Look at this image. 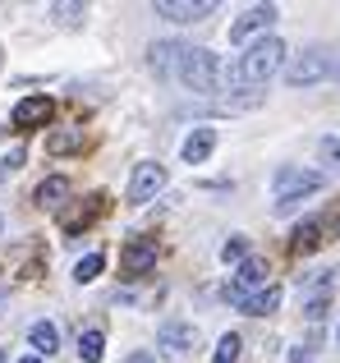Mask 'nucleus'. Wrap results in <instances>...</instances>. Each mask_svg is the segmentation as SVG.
<instances>
[{
	"instance_id": "15",
	"label": "nucleus",
	"mask_w": 340,
	"mask_h": 363,
	"mask_svg": "<svg viewBox=\"0 0 340 363\" xmlns=\"http://www.w3.org/2000/svg\"><path fill=\"white\" fill-rule=\"evenodd\" d=\"M33 198H37V207H60L64 198H69V179H64V175H51V179H42Z\"/></svg>"
},
{
	"instance_id": "12",
	"label": "nucleus",
	"mask_w": 340,
	"mask_h": 363,
	"mask_svg": "<svg viewBox=\"0 0 340 363\" xmlns=\"http://www.w3.org/2000/svg\"><path fill=\"white\" fill-rule=\"evenodd\" d=\"M267 276H271V267H267V257H244L239 262V272H234V290L249 299V290H267Z\"/></svg>"
},
{
	"instance_id": "20",
	"label": "nucleus",
	"mask_w": 340,
	"mask_h": 363,
	"mask_svg": "<svg viewBox=\"0 0 340 363\" xmlns=\"http://www.w3.org/2000/svg\"><path fill=\"white\" fill-rule=\"evenodd\" d=\"M101 267H106V257H101V253H88V257H79V267H74V281H79V285L97 281V276H101Z\"/></svg>"
},
{
	"instance_id": "2",
	"label": "nucleus",
	"mask_w": 340,
	"mask_h": 363,
	"mask_svg": "<svg viewBox=\"0 0 340 363\" xmlns=\"http://www.w3.org/2000/svg\"><path fill=\"white\" fill-rule=\"evenodd\" d=\"M175 69H179V83H184L188 92H221L225 88V65H221V55H212L207 46H184Z\"/></svg>"
},
{
	"instance_id": "3",
	"label": "nucleus",
	"mask_w": 340,
	"mask_h": 363,
	"mask_svg": "<svg viewBox=\"0 0 340 363\" xmlns=\"http://www.w3.org/2000/svg\"><path fill=\"white\" fill-rule=\"evenodd\" d=\"M322 184H327V179L317 175V170H304V166H280L276 175H271V194H276L280 212H290L304 194H317Z\"/></svg>"
},
{
	"instance_id": "30",
	"label": "nucleus",
	"mask_w": 340,
	"mask_h": 363,
	"mask_svg": "<svg viewBox=\"0 0 340 363\" xmlns=\"http://www.w3.org/2000/svg\"><path fill=\"white\" fill-rule=\"evenodd\" d=\"M0 359H5V354H0Z\"/></svg>"
},
{
	"instance_id": "16",
	"label": "nucleus",
	"mask_w": 340,
	"mask_h": 363,
	"mask_svg": "<svg viewBox=\"0 0 340 363\" xmlns=\"http://www.w3.org/2000/svg\"><path fill=\"white\" fill-rule=\"evenodd\" d=\"M28 340H33L37 354H55V350H60V331H55V322H33V327H28Z\"/></svg>"
},
{
	"instance_id": "25",
	"label": "nucleus",
	"mask_w": 340,
	"mask_h": 363,
	"mask_svg": "<svg viewBox=\"0 0 340 363\" xmlns=\"http://www.w3.org/2000/svg\"><path fill=\"white\" fill-rule=\"evenodd\" d=\"M317 157L332 161V166H340V138H322V143H317Z\"/></svg>"
},
{
	"instance_id": "7",
	"label": "nucleus",
	"mask_w": 340,
	"mask_h": 363,
	"mask_svg": "<svg viewBox=\"0 0 340 363\" xmlns=\"http://www.w3.org/2000/svg\"><path fill=\"white\" fill-rule=\"evenodd\" d=\"M157 345L170 350V354H188V350H198V327L193 322H162L157 327Z\"/></svg>"
},
{
	"instance_id": "29",
	"label": "nucleus",
	"mask_w": 340,
	"mask_h": 363,
	"mask_svg": "<svg viewBox=\"0 0 340 363\" xmlns=\"http://www.w3.org/2000/svg\"><path fill=\"white\" fill-rule=\"evenodd\" d=\"M0 230H5V221H0Z\"/></svg>"
},
{
	"instance_id": "28",
	"label": "nucleus",
	"mask_w": 340,
	"mask_h": 363,
	"mask_svg": "<svg viewBox=\"0 0 340 363\" xmlns=\"http://www.w3.org/2000/svg\"><path fill=\"white\" fill-rule=\"evenodd\" d=\"M0 303H5V294H0Z\"/></svg>"
},
{
	"instance_id": "21",
	"label": "nucleus",
	"mask_w": 340,
	"mask_h": 363,
	"mask_svg": "<svg viewBox=\"0 0 340 363\" xmlns=\"http://www.w3.org/2000/svg\"><path fill=\"white\" fill-rule=\"evenodd\" d=\"M179 55H184V46H179V42H157V46H152V65H157V69L179 65Z\"/></svg>"
},
{
	"instance_id": "8",
	"label": "nucleus",
	"mask_w": 340,
	"mask_h": 363,
	"mask_svg": "<svg viewBox=\"0 0 340 363\" xmlns=\"http://www.w3.org/2000/svg\"><path fill=\"white\" fill-rule=\"evenodd\" d=\"M271 23H276V5H253L244 18H234V23H230V42L239 46V42H249L253 33H267Z\"/></svg>"
},
{
	"instance_id": "24",
	"label": "nucleus",
	"mask_w": 340,
	"mask_h": 363,
	"mask_svg": "<svg viewBox=\"0 0 340 363\" xmlns=\"http://www.w3.org/2000/svg\"><path fill=\"white\" fill-rule=\"evenodd\" d=\"M51 14L60 18V23H69V28H79L83 23V14H88V9L83 5H51Z\"/></svg>"
},
{
	"instance_id": "23",
	"label": "nucleus",
	"mask_w": 340,
	"mask_h": 363,
	"mask_svg": "<svg viewBox=\"0 0 340 363\" xmlns=\"http://www.w3.org/2000/svg\"><path fill=\"white\" fill-rule=\"evenodd\" d=\"M244 253H249V240H244V235H230V240L221 244V257H225V262H244Z\"/></svg>"
},
{
	"instance_id": "10",
	"label": "nucleus",
	"mask_w": 340,
	"mask_h": 363,
	"mask_svg": "<svg viewBox=\"0 0 340 363\" xmlns=\"http://www.w3.org/2000/svg\"><path fill=\"white\" fill-rule=\"evenodd\" d=\"M51 116H55V101L51 97H23L9 120H14V129H42Z\"/></svg>"
},
{
	"instance_id": "1",
	"label": "nucleus",
	"mask_w": 340,
	"mask_h": 363,
	"mask_svg": "<svg viewBox=\"0 0 340 363\" xmlns=\"http://www.w3.org/2000/svg\"><path fill=\"white\" fill-rule=\"evenodd\" d=\"M276 69H285V42H280V37H262V42H253L249 51L239 55L234 69H225V88H258V83H267Z\"/></svg>"
},
{
	"instance_id": "6",
	"label": "nucleus",
	"mask_w": 340,
	"mask_h": 363,
	"mask_svg": "<svg viewBox=\"0 0 340 363\" xmlns=\"http://www.w3.org/2000/svg\"><path fill=\"white\" fill-rule=\"evenodd\" d=\"M216 9V0H157L152 14L157 18H175V23H193V18H207Z\"/></svg>"
},
{
	"instance_id": "19",
	"label": "nucleus",
	"mask_w": 340,
	"mask_h": 363,
	"mask_svg": "<svg viewBox=\"0 0 340 363\" xmlns=\"http://www.w3.org/2000/svg\"><path fill=\"white\" fill-rule=\"evenodd\" d=\"M101 350H106V336H101V327L79 331V359H83V363H101Z\"/></svg>"
},
{
	"instance_id": "22",
	"label": "nucleus",
	"mask_w": 340,
	"mask_h": 363,
	"mask_svg": "<svg viewBox=\"0 0 340 363\" xmlns=\"http://www.w3.org/2000/svg\"><path fill=\"white\" fill-rule=\"evenodd\" d=\"M239 345H244V340L234 336V331H225L221 345H216V363H234V359H239Z\"/></svg>"
},
{
	"instance_id": "11",
	"label": "nucleus",
	"mask_w": 340,
	"mask_h": 363,
	"mask_svg": "<svg viewBox=\"0 0 340 363\" xmlns=\"http://www.w3.org/2000/svg\"><path fill=\"white\" fill-rule=\"evenodd\" d=\"M101 212H106V198H101V194H92V198H83L79 207H69V212L60 216V230H64V235H79L83 225H92Z\"/></svg>"
},
{
	"instance_id": "27",
	"label": "nucleus",
	"mask_w": 340,
	"mask_h": 363,
	"mask_svg": "<svg viewBox=\"0 0 340 363\" xmlns=\"http://www.w3.org/2000/svg\"><path fill=\"white\" fill-rule=\"evenodd\" d=\"M23 363H42V359H23Z\"/></svg>"
},
{
	"instance_id": "13",
	"label": "nucleus",
	"mask_w": 340,
	"mask_h": 363,
	"mask_svg": "<svg viewBox=\"0 0 340 363\" xmlns=\"http://www.w3.org/2000/svg\"><path fill=\"white\" fill-rule=\"evenodd\" d=\"M212 147H216V129H207V124H198L193 133L184 138V147H179V157L188 161V166H203L207 157H212Z\"/></svg>"
},
{
	"instance_id": "5",
	"label": "nucleus",
	"mask_w": 340,
	"mask_h": 363,
	"mask_svg": "<svg viewBox=\"0 0 340 363\" xmlns=\"http://www.w3.org/2000/svg\"><path fill=\"white\" fill-rule=\"evenodd\" d=\"M162 189H166V170L157 166V161H138L134 175H129L125 198H129V203H147V198H157Z\"/></svg>"
},
{
	"instance_id": "17",
	"label": "nucleus",
	"mask_w": 340,
	"mask_h": 363,
	"mask_svg": "<svg viewBox=\"0 0 340 363\" xmlns=\"http://www.w3.org/2000/svg\"><path fill=\"white\" fill-rule=\"evenodd\" d=\"M317 248H322V225H317V221H304L295 230V240H290V253L304 257V253H317Z\"/></svg>"
},
{
	"instance_id": "26",
	"label": "nucleus",
	"mask_w": 340,
	"mask_h": 363,
	"mask_svg": "<svg viewBox=\"0 0 340 363\" xmlns=\"http://www.w3.org/2000/svg\"><path fill=\"white\" fill-rule=\"evenodd\" d=\"M18 166H23V147H14V152H9L5 161H0V179H5V175H14Z\"/></svg>"
},
{
	"instance_id": "4",
	"label": "nucleus",
	"mask_w": 340,
	"mask_h": 363,
	"mask_svg": "<svg viewBox=\"0 0 340 363\" xmlns=\"http://www.w3.org/2000/svg\"><path fill=\"white\" fill-rule=\"evenodd\" d=\"M336 69H340V65H336L332 51H304V55H295V60L285 65V83H290V88H308V83L332 79Z\"/></svg>"
},
{
	"instance_id": "18",
	"label": "nucleus",
	"mask_w": 340,
	"mask_h": 363,
	"mask_svg": "<svg viewBox=\"0 0 340 363\" xmlns=\"http://www.w3.org/2000/svg\"><path fill=\"white\" fill-rule=\"evenodd\" d=\"M46 152L51 157H69V152H83V129H60L46 138Z\"/></svg>"
},
{
	"instance_id": "9",
	"label": "nucleus",
	"mask_w": 340,
	"mask_h": 363,
	"mask_svg": "<svg viewBox=\"0 0 340 363\" xmlns=\"http://www.w3.org/2000/svg\"><path fill=\"white\" fill-rule=\"evenodd\" d=\"M120 267H125V276H147L157 267V240H129L120 253Z\"/></svg>"
},
{
	"instance_id": "14",
	"label": "nucleus",
	"mask_w": 340,
	"mask_h": 363,
	"mask_svg": "<svg viewBox=\"0 0 340 363\" xmlns=\"http://www.w3.org/2000/svg\"><path fill=\"white\" fill-rule=\"evenodd\" d=\"M249 318H267V313H276L280 308V285H267V290H258V294H249V299L239 303Z\"/></svg>"
}]
</instances>
